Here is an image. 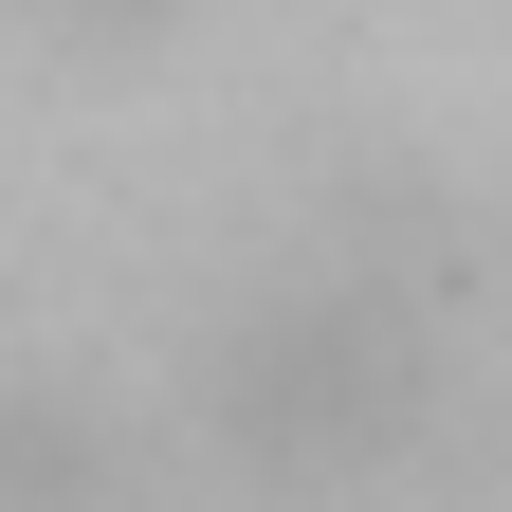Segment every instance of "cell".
<instances>
[{
    "label": "cell",
    "instance_id": "cell-2",
    "mask_svg": "<svg viewBox=\"0 0 512 512\" xmlns=\"http://www.w3.org/2000/svg\"><path fill=\"white\" fill-rule=\"evenodd\" d=\"M0 512H147L128 421L74 403V384H0Z\"/></svg>",
    "mask_w": 512,
    "mask_h": 512
},
{
    "label": "cell",
    "instance_id": "cell-1",
    "mask_svg": "<svg viewBox=\"0 0 512 512\" xmlns=\"http://www.w3.org/2000/svg\"><path fill=\"white\" fill-rule=\"evenodd\" d=\"M202 421H220V458L293 476V494L366 476V458H403L439 421V330H421V293H384V275H293V293H256L220 330Z\"/></svg>",
    "mask_w": 512,
    "mask_h": 512
}]
</instances>
